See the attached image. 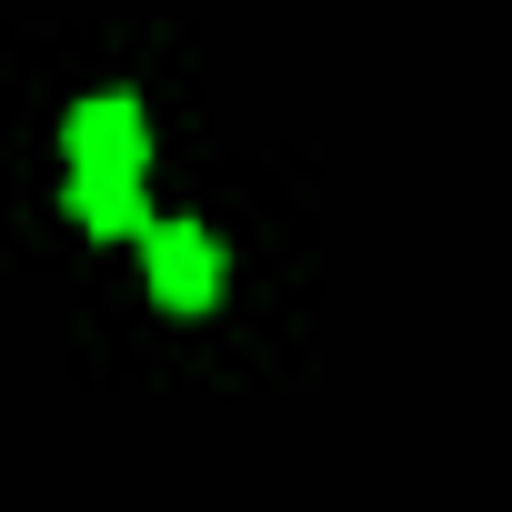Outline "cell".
Listing matches in <instances>:
<instances>
[{"instance_id":"cell-2","label":"cell","mask_w":512,"mask_h":512,"mask_svg":"<svg viewBox=\"0 0 512 512\" xmlns=\"http://www.w3.org/2000/svg\"><path fill=\"white\" fill-rule=\"evenodd\" d=\"M61 151H71V171H151V121H141V101L101 91V101L71 111Z\"/></svg>"},{"instance_id":"cell-1","label":"cell","mask_w":512,"mask_h":512,"mask_svg":"<svg viewBox=\"0 0 512 512\" xmlns=\"http://www.w3.org/2000/svg\"><path fill=\"white\" fill-rule=\"evenodd\" d=\"M141 282L161 312H211L221 302V241L201 221H141Z\"/></svg>"},{"instance_id":"cell-3","label":"cell","mask_w":512,"mask_h":512,"mask_svg":"<svg viewBox=\"0 0 512 512\" xmlns=\"http://www.w3.org/2000/svg\"><path fill=\"white\" fill-rule=\"evenodd\" d=\"M61 201H71V221L101 231V241H141V221H151V211H141V171H71Z\"/></svg>"}]
</instances>
